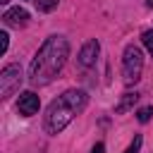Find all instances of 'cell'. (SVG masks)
I'll return each instance as SVG.
<instances>
[{
    "mask_svg": "<svg viewBox=\"0 0 153 153\" xmlns=\"http://www.w3.org/2000/svg\"><path fill=\"white\" fill-rule=\"evenodd\" d=\"M69 57V41L65 36H48L29 65V81L33 86L50 84Z\"/></svg>",
    "mask_w": 153,
    "mask_h": 153,
    "instance_id": "1",
    "label": "cell"
},
{
    "mask_svg": "<svg viewBox=\"0 0 153 153\" xmlns=\"http://www.w3.org/2000/svg\"><path fill=\"white\" fill-rule=\"evenodd\" d=\"M88 103V93L81 91V88H69L65 91L62 96H57L48 110H45V117H43V127L48 134H60Z\"/></svg>",
    "mask_w": 153,
    "mask_h": 153,
    "instance_id": "2",
    "label": "cell"
},
{
    "mask_svg": "<svg viewBox=\"0 0 153 153\" xmlns=\"http://www.w3.org/2000/svg\"><path fill=\"white\" fill-rule=\"evenodd\" d=\"M141 72H143V53H141L139 45L129 43L124 48V55H122V81H124V86H134L141 79Z\"/></svg>",
    "mask_w": 153,
    "mask_h": 153,
    "instance_id": "3",
    "label": "cell"
},
{
    "mask_svg": "<svg viewBox=\"0 0 153 153\" xmlns=\"http://www.w3.org/2000/svg\"><path fill=\"white\" fill-rule=\"evenodd\" d=\"M22 81H24V74H22V67L19 65L2 67V72H0V96L7 100L14 91H19Z\"/></svg>",
    "mask_w": 153,
    "mask_h": 153,
    "instance_id": "4",
    "label": "cell"
},
{
    "mask_svg": "<svg viewBox=\"0 0 153 153\" xmlns=\"http://www.w3.org/2000/svg\"><path fill=\"white\" fill-rule=\"evenodd\" d=\"M38 108H41V100H38V96H36L33 91H24V93H19L17 110H19L24 117H31V115H36V112H38Z\"/></svg>",
    "mask_w": 153,
    "mask_h": 153,
    "instance_id": "5",
    "label": "cell"
},
{
    "mask_svg": "<svg viewBox=\"0 0 153 153\" xmlns=\"http://www.w3.org/2000/svg\"><path fill=\"white\" fill-rule=\"evenodd\" d=\"M98 53H100V43H98L96 38L86 41V43L81 45V50H79V65H81V67H93L96 60H98Z\"/></svg>",
    "mask_w": 153,
    "mask_h": 153,
    "instance_id": "6",
    "label": "cell"
},
{
    "mask_svg": "<svg viewBox=\"0 0 153 153\" xmlns=\"http://www.w3.org/2000/svg\"><path fill=\"white\" fill-rule=\"evenodd\" d=\"M2 22H5L7 26H14V29L26 26V24H29V12H26L24 7H10V10L2 14Z\"/></svg>",
    "mask_w": 153,
    "mask_h": 153,
    "instance_id": "7",
    "label": "cell"
},
{
    "mask_svg": "<svg viewBox=\"0 0 153 153\" xmlns=\"http://www.w3.org/2000/svg\"><path fill=\"white\" fill-rule=\"evenodd\" d=\"M136 100H139V93H136V91H134V93H131V91H129V93H124V96H122V100L115 105V112H117V115L127 112V110H129V108H131Z\"/></svg>",
    "mask_w": 153,
    "mask_h": 153,
    "instance_id": "8",
    "label": "cell"
},
{
    "mask_svg": "<svg viewBox=\"0 0 153 153\" xmlns=\"http://www.w3.org/2000/svg\"><path fill=\"white\" fill-rule=\"evenodd\" d=\"M141 41H143V48L151 53V57H153V29H146L143 33H141Z\"/></svg>",
    "mask_w": 153,
    "mask_h": 153,
    "instance_id": "9",
    "label": "cell"
},
{
    "mask_svg": "<svg viewBox=\"0 0 153 153\" xmlns=\"http://www.w3.org/2000/svg\"><path fill=\"white\" fill-rule=\"evenodd\" d=\"M36 7L38 12H53L57 7V0H36Z\"/></svg>",
    "mask_w": 153,
    "mask_h": 153,
    "instance_id": "10",
    "label": "cell"
},
{
    "mask_svg": "<svg viewBox=\"0 0 153 153\" xmlns=\"http://www.w3.org/2000/svg\"><path fill=\"white\" fill-rule=\"evenodd\" d=\"M151 115H153V108H151V105H146V108H141V110L136 112V120H139L141 124H146V122L151 120Z\"/></svg>",
    "mask_w": 153,
    "mask_h": 153,
    "instance_id": "11",
    "label": "cell"
},
{
    "mask_svg": "<svg viewBox=\"0 0 153 153\" xmlns=\"http://www.w3.org/2000/svg\"><path fill=\"white\" fill-rule=\"evenodd\" d=\"M139 148H141V136H134V141L127 146V151H124V153H139Z\"/></svg>",
    "mask_w": 153,
    "mask_h": 153,
    "instance_id": "12",
    "label": "cell"
},
{
    "mask_svg": "<svg viewBox=\"0 0 153 153\" xmlns=\"http://www.w3.org/2000/svg\"><path fill=\"white\" fill-rule=\"evenodd\" d=\"M7 45H10V36H7V31H2L0 33V53H7Z\"/></svg>",
    "mask_w": 153,
    "mask_h": 153,
    "instance_id": "13",
    "label": "cell"
},
{
    "mask_svg": "<svg viewBox=\"0 0 153 153\" xmlns=\"http://www.w3.org/2000/svg\"><path fill=\"white\" fill-rule=\"evenodd\" d=\"M91 153H105V146H103V143H96V146L91 148Z\"/></svg>",
    "mask_w": 153,
    "mask_h": 153,
    "instance_id": "14",
    "label": "cell"
},
{
    "mask_svg": "<svg viewBox=\"0 0 153 153\" xmlns=\"http://www.w3.org/2000/svg\"><path fill=\"white\" fill-rule=\"evenodd\" d=\"M0 2H2V5H7V2H10V0H0Z\"/></svg>",
    "mask_w": 153,
    "mask_h": 153,
    "instance_id": "15",
    "label": "cell"
},
{
    "mask_svg": "<svg viewBox=\"0 0 153 153\" xmlns=\"http://www.w3.org/2000/svg\"><path fill=\"white\" fill-rule=\"evenodd\" d=\"M148 7H153V0H148Z\"/></svg>",
    "mask_w": 153,
    "mask_h": 153,
    "instance_id": "16",
    "label": "cell"
},
{
    "mask_svg": "<svg viewBox=\"0 0 153 153\" xmlns=\"http://www.w3.org/2000/svg\"><path fill=\"white\" fill-rule=\"evenodd\" d=\"M31 2H36V0H31Z\"/></svg>",
    "mask_w": 153,
    "mask_h": 153,
    "instance_id": "17",
    "label": "cell"
}]
</instances>
